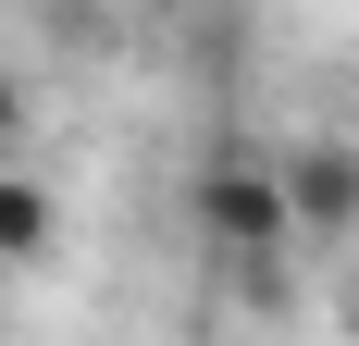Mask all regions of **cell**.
<instances>
[{
    "mask_svg": "<svg viewBox=\"0 0 359 346\" xmlns=\"http://www.w3.org/2000/svg\"><path fill=\"white\" fill-rule=\"evenodd\" d=\"M0 235H13V247H37V198H25V186L0 198Z\"/></svg>",
    "mask_w": 359,
    "mask_h": 346,
    "instance_id": "cell-1",
    "label": "cell"
}]
</instances>
